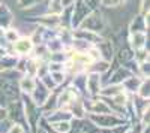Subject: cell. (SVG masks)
Returning a JSON list of instances; mask_svg holds the SVG:
<instances>
[{
    "label": "cell",
    "mask_w": 150,
    "mask_h": 133,
    "mask_svg": "<svg viewBox=\"0 0 150 133\" xmlns=\"http://www.w3.org/2000/svg\"><path fill=\"white\" fill-rule=\"evenodd\" d=\"M74 15H72V21L74 24H80L83 22V20L86 17H89V12H90V6L87 5L84 0H75L74 3Z\"/></svg>",
    "instance_id": "obj_1"
},
{
    "label": "cell",
    "mask_w": 150,
    "mask_h": 133,
    "mask_svg": "<svg viewBox=\"0 0 150 133\" xmlns=\"http://www.w3.org/2000/svg\"><path fill=\"white\" fill-rule=\"evenodd\" d=\"M12 20H14V17H12L11 10L5 6V5H0V29H8L11 26Z\"/></svg>",
    "instance_id": "obj_2"
},
{
    "label": "cell",
    "mask_w": 150,
    "mask_h": 133,
    "mask_svg": "<svg viewBox=\"0 0 150 133\" xmlns=\"http://www.w3.org/2000/svg\"><path fill=\"white\" fill-rule=\"evenodd\" d=\"M32 46H33V43L27 38L26 39H18V41L14 42V50L18 54H29L32 51Z\"/></svg>",
    "instance_id": "obj_3"
},
{
    "label": "cell",
    "mask_w": 150,
    "mask_h": 133,
    "mask_svg": "<svg viewBox=\"0 0 150 133\" xmlns=\"http://www.w3.org/2000/svg\"><path fill=\"white\" fill-rule=\"evenodd\" d=\"M146 42V34L144 32H140V33H132L131 34V46L134 50H138V48H143Z\"/></svg>",
    "instance_id": "obj_4"
},
{
    "label": "cell",
    "mask_w": 150,
    "mask_h": 133,
    "mask_svg": "<svg viewBox=\"0 0 150 133\" xmlns=\"http://www.w3.org/2000/svg\"><path fill=\"white\" fill-rule=\"evenodd\" d=\"M63 5H62L60 0H50V3H48V14L50 15H60L62 12H63Z\"/></svg>",
    "instance_id": "obj_5"
},
{
    "label": "cell",
    "mask_w": 150,
    "mask_h": 133,
    "mask_svg": "<svg viewBox=\"0 0 150 133\" xmlns=\"http://www.w3.org/2000/svg\"><path fill=\"white\" fill-rule=\"evenodd\" d=\"M3 34H5V38H6L9 42H15V41H18V39H20L18 32H17V30H14V29H8Z\"/></svg>",
    "instance_id": "obj_6"
},
{
    "label": "cell",
    "mask_w": 150,
    "mask_h": 133,
    "mask_svg": "<svg viewBox=\"0 0 150 133\" xmlns=\"http://www.w3.org/2000/svg\"><path fill=\"white\" fill-rule=\"evenodd\" d=\"M21 87H23V90H26V91H32L33 90V81L30 78H24L23 82H21Z\"/></svg>",
    "instance_id": "obj_7"
},
{
    "label": "cell",
    "mask_w": 150,
    "mask_h": 133,
    "mask_svg": "<svg viewBox=\"0 0 150 133\" xmlns=\"http://www.w3.org/2000/svg\"><path fill=\"white\" fill-rule=\"evenodd\" d=\"M35 5H38V0H18L20 8H32Z\"/></svg>",
    "instance_id": "obj_8"
},
{
    "label": "cell",
    "mask_w": 150,
    "mask_h": 133,
    "mask_svg": "<svg viewBox=\"0 0 150 133\" xmlns=\"http://www.w3.org/2000/svg\"><path fill=\"white\" fill-rule=\"evenodd\" d=\"M101 3L104 6H108V8H116L122 3V0H101Z\"/></svg>",
    "instance_id": "obj_9"
},
{
    "label": "cell",
    "mask_w": 150,
    "mask_h": 133,
    "mask_svg": "<svg viewBox=\"0 0 150 133\" xmlns=\"http://www.w3.org/2000/svg\"><path fill=\"white\" fill-rule=\"evenodd\" d=\"M60 2H62V5H63V8H69V6H72L75 3V0H60Z\"/></svg>",
    "instance_id": "obj_10"
},
{
    "label": "cell",
    "mask_w": 150,
    "mask_h": 133,
    "mask_svg": "<svg viewBox=\"0 0 150 133\" xmlns=\"http://www.w3.org/2000/svg\"><path fill=\"white\" fill-rule=\"evenodd\" d=\"M9 133H23V129H21L20 126H14V127L11 129V132H9Z\"/></svg>",
    "instance_id": "obj_11"
}]
</instances>
